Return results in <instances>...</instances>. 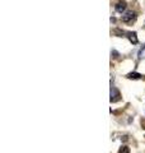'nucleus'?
Wrapping results in <instances>:
<instances>
[{
    "mask_svg": "<svg viewBox=\"0 0 145 153\" xmlns=\"http://www.w3.org/2000/svg\"><path fill=\"white\" fill-rule=\"evenodd\" d=\"M135 18H136V14H135V12L127 10V12H125L122 16H121V21H122L124 23H131L132 21H135Z\"/></svg>",
    "mask_w": 145,
    "mask_h": 153,
    "instance_id": "nucleus-1",
    "label": "nucleus"
},
{
    "mask_svg": "<svg viewBox=\"0 0 145 153\" xmlns=\"http://www.w3.org/2000/svg\"><path fill=\"white\" fill-rule=\"evenodd\" d=\"M121 97L120 91L116 87H111V102H117Z\"/></svg>",
    "mask_w": 145,
    "mask_h": 153,
    "instance_id": "nucleus-2",
    "label": "nucleus"
},
{
    "mask_svg": "<svg viewBox=\"0 0 145 153\" xmlns=\"http://www.w3.org/2000/svg\"><path fill=\"white\" fill-rule=\"evenodd\" d=\"M115 10L117 12V13H121V14H124L125 13V10H126V3L124 1H118L117 4L115 5Z\"/></svg>",
    "mask_w": 145,
    "mask_h": 153,
    "instance_id": "nucleus-3",
    "label": "nucleus"
},
{
    "mask_svg": "<svg viewBox=\"0 0 145 153\" xmlns=\"http://www.w3.org/2000/svg\"><path fill=\"white\" fill-rule=\"evenodd\" d=\"M126 35H127V38L130 40V42L134 45H136L139 40H138V35H136V32H126Z\"/></svg>",
    "mask_w": 145,
    "mask_h": 153,
    "instance_id": "nucleus-4",
    "label": "nucleus"
},
{
    "mask_svg": "<svg viewBox=\"0 0 145 153\" xmlns=\"http://www.w3.org/2000/svg\"><path fill=\"white\" fill-rule=\"evenodd\" d=\"M127 78L129 79H143V75L139 74V73H129Z\"/></svg>",
    "mask_w": 145,
    "mask_h": 153,
    "instance_id": "nucleus-5",
    "label": "nucleus"
},
{
    "mask_svg": "<svg viewBox=\"0 0 145 153\" xmlns=\"http://www.w3.org/2000/svg\"><path fill=\"white\" fill-rule=\"evenodd\" d=\"M138 56H139V59H140V60H141V59H145V45L141 47V49H140Z\"/></svg>",
    "mask_w": 145,
    "mask_h": 153,
    "instance_id": "nucleus-6",
    "label": "nucleus"
},
{
    "mask_svg": "<svg viewBox=\"0 0 145 153\" xmlns=\"http://www.w3.org/2000/svg\"><path fill=\"white\" fill-rule=\"evenodd\" d=\"M118 153H130V148L127 146H122V147L120 148Z\"/></svg>",
    "mask_w": 145,
    "mask_h": 153,
    "instance_id": "nucleus-7",
    "label": "nucleus"
},
{
    "mask_svg": "<svg viewBox=\"0 0 145 153\" xmlns=\"http://www.w3.org/2000/svg\"><path fill=\"white\" fill-rule=\"evenodd\" d=\"M144 27H145V26H144Z\"/></svg>",
    "mask_w": 145,
    "mask_h": 153,
    "instance_id": "nucleus-8",
    "label": "nucleus"
}]
</instances>
